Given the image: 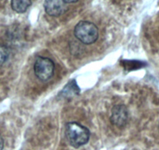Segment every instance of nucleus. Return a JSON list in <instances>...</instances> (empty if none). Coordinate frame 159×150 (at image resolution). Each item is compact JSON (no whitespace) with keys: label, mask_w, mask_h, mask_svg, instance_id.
<instances>
[{"label":"nucleus","mask_w":159,"mask_h":150,"mask_svg":"<svg viewBox=\"0 0 159 150\" xmlns=\"http://www.w3.org/2000/svg\"><path fill=\"white\" fill-rule=\"evenodd\" d=\"M74 35L82 43L91 45L98 39V29L95 24L89 21H80L74 28Z\"/></svg>","instance_id":"nucleus-2"},{"label":"nucleus","mask_w":159,"mask_h":150,"mask_svg":"<svg viewBox=\"0 0 159 150\" xmlns=\"http://www.w3.org/2000/svg\"><path fill=\"white\" fill-rule=\"evenodd\" d=\"M66 136L70 145L77 148L88 143L91 134L86 127L76 122H70L66 125Z\"/></svg>","instance_id":"nucleus-1"},{"label":"nucleus","mask_w":159,"mask_h":150,"mask_svg":"<svg viewBox=\"0 0 159 150\" xmlns=\"http://www.w3.org/2000/svg\"><path fill=\"white\" fill-rule=\"evenodd\" d=\"M110 120L115 126L123 128L128 121V110L124 105H116L111 110Z\"/></svg>","instance_id":"nucleus-4"},{"label":"nucleus","mask_w":159,"mask_h":150,"mask_svg":"<svg viewBox=\"0 0 159 150\" xmlns=\"http://www.w3.org/2000/svg\"><path fill=\"white\" fill-rule=\"evenodd\" d=\"M78 0H65V2L66 3H73V2H77Z\"/></svg>","instance_id":"nucleus-10"},{"label":"nucleus","mask_w":159,"mask_h":150,"mask_svg":"<svg viewBox=\"0 0 159 150\" xmlns=\"http://www.w3.org/2000/svg\"><path fill=\"white\" fill-rule=\"evenodd\" d=\"M80 92V89L76 84V81L72 80L60 91L59 96L64 99H70V98L79 96Z\"/></svg>","instance_id":"nucleus-6"},{"label":"nucleus","mask_w":159,"mask_h":150,"mask_svg":"<svg viewBox=\"0 0 159 150\" xmlns=\"http://www.w3.org/2000/svg\"><path fill=\"white\" fill-rule=\"evenodd\" d=\"M31 4V0H11L12 9L18 13H25Z\"/></svg>","instance_id":"nucleus-7"},{"label":"nucleus","mask_w":159,"mask_h":150,"mask_svg":"<svg viewBox=\"0 0 159 150\" xmlns=\"http://www.w3.org/2000/svg\"><path fill=\"white\" fill-rule=\"evenodd\" d=\"M54 63L49 58L37 56L34 62V73L42 82H47L52 77L54 73Z\"/></svg>","instance_id":"nucleus-3"},{"label":"nucleus","mask_w":159,"mask_h":150,"mask_svg":"<svg viewBox=\"0 0 159 150\" xmlns=\"http://www.w3.org/2000/svg\"><path fill=\"white\" fill-rule=\"evenodd\" d=\"M10 51L8 48L4 45L0 44V66H2L8 59Z\"/></svg>","instance_id":"nucleus-8"},{"label":"nucleus","mask_w":159,"mask_h":150,"mask_svg":"<svg viewBox=\"0 0 159 150\" xmlns=\"http://www.w3.org/2000/svg\"><path fill=\"white\" fill-rule=\"evenodd\" d=\"M44 8L47 14L51 16H59L68 10L65 0H45Z\"/></svg>","instance_id":"nucleus-5"},{"label":"nucleus","mask_w":159,"mask_h":150,"mask_svg":"<svg viewBox=\"0 0 159 150\" xmlns=\"http://www.w3.org/2000/svg\"><path fill=\"white\" fill-rule=\"evenodd\" d=\"M3 146H4L3 139H2V136L0 135V150L3 149Z\"/></svg>","instance_id":"nucleus-9"}]
</instances>
